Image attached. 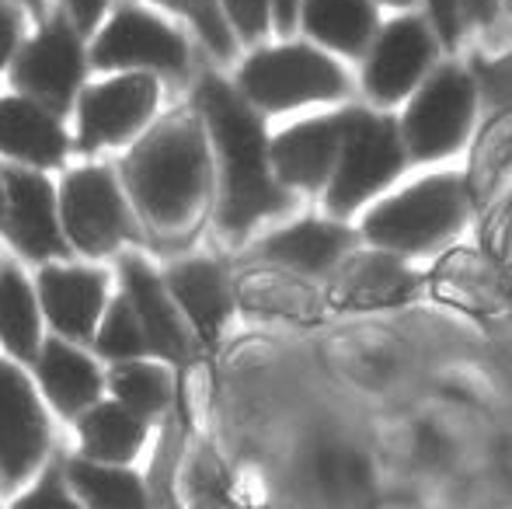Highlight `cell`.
Listing matches in <instances>:
<instances>
[{
    "mask_svg": "<svg viewBox=\"0 0 512 509\" xmlns=\"http://www.w3.org/2000/svg\"><path fill=\"white\" fill-rule=\"evenodd\" d=\"M199 109H203L209 133H213L223 157L220 224L230 234H241L255 220L279 213L286 206L283 189L269 175L272 147H265L262 123L244 105V98L230 91V84L206 77L199 88Z\"/></svg>",
    "mask_w": 512,
    "mask_h": 509,
    "instance_id": "6da1fadb",
    "label": "cell"
},
{
    "mask_svg": "<svg viewBox=\"0 0 512 509\" xmlns=\"http://www.w3.org/2000/svg\"><path fill=\"white\" fill-rule=\"evenodd\" d=\"M122 171L143 217L161 231H178L196 217L209 185L203 129L189 116L161 126L126 157Z\"/></svg>",
    "mask_w": 512,
    "mask_h": 509,
    "instance_id": "7a4b0ae2",
    "label": "cell"
},
{
    "mask_svg": "<svg viewBox=\"0 0 512 509\" xmlns=\"http://www.w3.org/2000/svg\"><path fill=\"white\" fill-rule=\"evenodd\" d=\"M464 213L467 185L457 175H432L370 210L363 231L387 252H422L450 238L464 224Z\"/></svg>",
    "mask_w": 512,
    "mask_h": 509,
    "instance_id": "3957f363",
    "label": "cell"
},
{
    "mask_svg": "<svg viewBox=\"0 0 512 509\" xmlns=\"http://www.w3.org/2000/svg\"><path fill=\"white\" fill-rule=\"evenodd\" d=\"M241 88L255 105L286 112L349 95V77L331 56L310 46H276L255 53L241 70Z\"/></svg>",
    "mask_w": 512,
    "mask_h": 509,
    "instance_id": "277c9868",
    "label": "cell"
},
{
    "mask_svg": "<svg viewBox=\"0 0 512 509\" xmlns=\"http://www.w3.org/2000/svg\"><path fill=\"white\" fill-rule=\"evenodd\" d=\"M405 136L387 116L370 112H349L342 154H338L335 175H331L328 206L335 213H352L359 203L377 196L405 164Z\"/></svg>",
    "mask_w": 512,
    "mask_h": 509,
    "instance_id": "5b68a950",
    "label": "cell"
},
{
    "mask_svg": "<svg viewBox=\"0 0 512 509\" xmlns=\"http://www.w3.org/2000/svg\"><path fill=\"white\" fill-rule=\"evenodd\" d=\"M474 102H478V84L467 70L446 67L432 74L405 112L401 136H405L408 154L418 161H439L453 154L471 129Z\"/></svg>",
    "mask_w": 512,
    "mask_h": 509,
    "instance_id": "8992f818",
    "label": "cell"
},
{
    "mask_svg": "<svg viewBox=\"0 0 512 509\" xmlns=\"http://www.w3.org/2000/svg\"><path fill=\"white\" fill-rule=\"evenodd\" d=\"M63 224L84 252H108L126 234V206L105 168H81L63 182Z\"/></svg>",
    "mask_w": 512,
    "mask_h": 509,
    "instance_id": "52a82bcc",
    "label": "cell"
},
{
    "mask_svg": "<svg viewBox=\"0 0 512 509\" xmlns=\"http://www.w3.org/2000/svg\"><path fill=\"white\" fill-rule=\"evenodd\" d=\"M185 49L182 35L171 32L164 21L150 18L147 11H122L108 21V28L102 32V39L95 42V67L115 70V67H157L164 74H182L185 70Z\"/></svg>",
    "mask_w": 512,
    "mask_h": 509,
    "instance_id": "ba28073f",
    "label": "cell"
},
{
    "mask_svg": "<svg viewBox=\"0 0 512 509\" xmlns=\"http://www.w3.org/2000/svg\"><path fill=\"white\" fill-rule=\"evenodd\" d=\"M432 35L418 18H398L373 39L366 88L377 102H401L418 88L432 63Z\"/></svg>",
    "mask_w": 512,
    "mask_h": 509,
    "instance_id": "9c48e42d",
    "label": "cell"
},
{
    "mask_svg": "<svg viewBox=\"0 0 512 509\" xmlns=\"http://www.w3.org/2000/svg\"><path fill=\"white\" fill-rule=\"evenodd\" d=\"M157 105V84L150 74H129L95 84L81 98V150L126 140L150 119Z\"/></svg>",
    "mask_w": 512,
    "mask_h": 509,
    "instance_id": "30bf717a",
    "label": "cell"
},
{
    "mask_svg": "<svg viewBox=\"0 0 512 509\" xmlns=\"http://www.w3.org/2000/svg\"><path fill=\"white\" fill-rule=\"evenodd\" d=\"M14 81L53 112L67 109L70 95L81 81V42H77L74 28L63 18L49 21L46 32L25 46L18 67H14Z\"/></svg>",
    "mask_w": 512,
    "mask_h": 509,
    "instance_id": "8fae6325",
    "label": "cell"
},
{
    "mask_svg": "<svg viewBox=\"0 0 512 509\" xmlns=\"http://www.w3.org/2000/svg\"><path fill=\"white\" fill-rule=\"evenodd\" d=\"M46 450V422L32 387L0 360V475L21 482Z\"/></svg>",
    "mask_w": 512,
    "mask_h": 509,
    "instance_id": "7c38bea8",
    "label": "cell"
},
{
    "mask_svg": "<svg viewBox=\"0 0 512 509\" xmlns=\"http://www.w3.org/2000/svg\"><path fill=\"white\" fill-rule=\"evenodd\" d=\"M345 126H349V112L345 116H321L290 126L272 143V168H276V175L286 185L317 189L324 178L335 175Z\"/></svg>",
    "mask_w": 512,
    "mask_h": 509,
    "instance_id": "4fadbf2b",
    "label": "cell"
},
{
    "mask_svg": "<svg viewBox=\"0 0 512 509\" xmlns=\"http://www.w3.org/2000/svg\"><path fill=\"white\" fill-rule=\"evenodd\" d=\"M7 220L4 231L14 245L32 258L60 255L63 241L53 217V189L46 178L28 171H7Z\"/></svg>",
    "mask_w": 512,
    "mask_h": 509,
    "instance_id": "5bb4252c",
    "label": "cell"
},
{
    "mask_svg": "<svg viewBox=\"0 0 512 509\" xmlns=\"http://www.w3.org/2000/svg\"><path fill=\"white\" fill-rule=\"evenodd\" d=\"M42 304L46 314L63 335L70 339H88L95 332V321L102 314L105 279L102 272L91 269H42L39 276Z\"/></svg>",
    "mask_w": 512,
    "mask_h": 509,
    "instance_id": "9a60e30c",
    "label": "cell"
},
{
    "mask_svg": "<svg viewBox=\"0 0 512 509\" xmlns=\"http://www.w3.org/2000/svg\"><path fill=\"white\" fill-rule=\"evenodd\" d=\"M0 150L32 164H56L67 150L63 129L25 98H0Z\"/></svg>",
    "mask_w": 512,
    "mask_h": 509,
    "instance_id": "2e32d148",
    "label": "cell"
},
{
    "mask_svg": "<svg viewBox=\"0 0 512 509\" xmlns=\"http://www.w3.org/2000/svg\"><path fill=\"white\" fill-rule=\"evenodd\" d=\"M122 279H126V297L133 300L140 325L147 332V342L154 353H161L164 360H185V328L178 321V314L171 311L168 297H164L157 276L143 262H122Z\"/></svg>",
    "mask_w": 512,
    "mask_h": 509,
    "instance_id": "e0dca14e",
    "label": "cell"
},
{
    "mask_svg": "<svg viewBox=\"0 0 512 509\" xmlns=\"http://www.w3.org/2000/svg\"><path fill=\"white\" fill-rule=\"evenodd\" d=\"M304 25L317 42L359 56L377 39L373 0H304Z\"/></svg>",
    "mask_w": 512,
    "mask_h": 509,
    "instance_id": "ac0fdd59",
    "label": "cell"
},
{
    "mask_svg": "<svg viewBox=\"0 0 512 509\" xmlns=\"http://www.w3.org/2000/svg\"><path fill=\"white\" fill-rule=\"evenodd\" d=\"M168 286L178 297V304L185 307V314L192 318V325L203 332V339H216L230 307L223 272L213 262H185L171 269Z\"/></svg>",
    "mask_w": 512,
    "mask_h": 509,
    "instance_id": "d6986e66",
    "label": "cell"
},
{
    "mask_svg": "<svg viewBox=\"0 0 512 509\" xmlns=\"http://www.w3.org/2000/svg\"><path fill=\"white\" fill-rule=\"evenodd\" d=\"M349 248V234L338 224H324V220H304L293 224L286 231H279L276 238L265 241V255L276 258L283 265L304 272H324L342 258Z\"/></svg>",
    "mask_w": 512,
    "mask_h": 509,
    "instance_id": "ffe728a7",
    "label": "cell"
},
{
    "mask_svg": "<svg viewBox=\"0 0 512 509\" xmlns=\"http://www.w3.org/2000/svg\"><path fill=\"white\" fill-rule=\"evenodd\" d=\"M39 377L63 415H77L84 405H91L98 398V387H102L95 363L77 353V349L63 346V342H49L46 346V353L39 360Z\"/></svg>",
    "mask_w": 512,
    "mask_h": 509,
    "instance_id": "44dd1931",
    "label": "cell"
},
{
    "mask_svg": "<svg viewBox=\"0 0 512 509\" xmlns=\"http://www.w3.org/2000/svg\"><path fill=\"white\" fill-rule=\"evenodd\" d=\"M0 339L21 360H32L39 346V314L32 290L14 265H0Z\"/></svg>",
    "mask_w": 512,
    "mask_h": 509,
    "instance_id": "7402d4cb",
    "label": "cell"
},
{
    "mask_svg": "<svg viewBox=\"0 0 512 509\" xmlns=\"http://www.w3.org/2000/svg\"><path fill=\"white\" fill-rule=\"evenodd\" d=\"M81 440L95 461H129L143 443V426L129 405H102L81 422Z\"/></svg>",
    "mask_w": 512,
    "mask_h": 509,
    "instance_id": "603a6c76",
    "label": "cell"
},
{
    "mask_svg": "<svg viewBox=\"0 0 512 509\" xmlns=\"http://www.w3.org/2000/svg\"><path fill=\"white\" fill-rule=\"evenodd\" d=\"M70 482L91 506H143L140 478L91 461L70 464Z\"/></svg>",
    "mask_w": 512,
    "mask_h": 509,
    "instance_id": "cb8c5ba5",
    "label": "cell"
},
{
    "mask_svg": "<svg viewBox=\"0 0 512 509\" xmlns=\"http://www.w3.org/2000/svg\"><path fill=\"white\" fill-rule=\"evenodd\" d=\"M112 391L122 405H129L136 415H154L168 405L171 384L164 370L143 367V363H126L112 374Z\"/></svg>",
    "mask_w": 512,
    "mask_h": 509,
    "instance_id": "d4e9b609",
    "label": "cell"
},
{
    "mask_svg": "<svg viewBox=\"0 0 512 509\" xmlns=\"http://www.w3.org/2000/svg\"><path fill=\"white\" fill-rule=\"evenodd\" d=\"M133 300H115L112 304V314L105 318V328L98 335V349L105 356H115V360H133V356L143 353V335L140 332V314H133L136 307H129Z\"/></svg>",
    "mask_w": 512,
    "mask_h": 509,
    "instance_id": "484cf974",
    "label": "cell"
},
{
    "mask_svg": "<svg viewBox=\"0 0 512 509\" xmlns=\"http://www.w3.org/2000/svg\"><path fill=\"white\" fill-rule=\"evenodd\" d=\"M495 4H499V0H429L432 21H436L439 35H443L450 46L457 39H464L471 28L485 25L495 14Z\"/></svg>",
    "mask_w": 512,
    "mask_h": 509,
    "instance_id": "4316f807",
    "label": "cell"
},
{
    "mask_svg": "<svg viewBox=\"0 0 512 509\" xmlns=\"http://www.w3.org/2000/svg\"><path fill=\"white\" fill-rule=\"evenodd\" d=\"M161 4H168V7H175V11L189 14L216 56H230V53H234V42H230V32H227V21H223L216 0H161Z\"/></svg>",
    "mask_w": 512,
    "mask_h": 509,
    "instance_id": "83f0119b",
    "label": "cell"
},
{
    "mask_svg": "<svg viewBox=\"0 0 512 509\" xmlns=\"http://www.w3.org/2000/svg\"><path fill=\"white\" fill-rule=\"evenodd\" d=\"M481 91H485L488 105L512 112V53L481 67Z\"/></svg>",
    "mask_w": 512,
    "mask_h": 509,
    "instance_id": "f1b7e54d",
    "label": "cell"
},
{
    "mask_svg": "<svg viewBox=\"0 0 512 509\" xmlns=\"http://www.w3.org/2000/svg\"><path fill=\"white\" fill-rule=\"evenodd\" d=\"M227 18L234 21V28L244 39H255L269 28V7L272 0H223Z\"/></svg>",
    "mask_w": 512,
    "mask_h": 509,
    "instance_id": "f546056e",
    "label": "cell"
},
{
    "mask_svg": "<svg viewBox=\"0 0 512 509\" xmlns=\"http://www.w3.org/2000/svg\"><path fill=\"white\" fill-rule=\"evenodd\" d=\"M67 4H70V14H74L77 28L88 32V28H95V21L102 18L108 0H67Z\"/></svg>",
    "mask_w": 512,
    "mask_h": 509,
    "instance_id": "4dcf8cb0",
    "label": "cell"
},
{
    "mask_svg": "<svg viewBox=\"0 0 512 509\" xmlns=\"http://www.w3.org/2000/svg\"><path fill=\"white\" fill-rule=\"evenodd\" d=\"M14 39H18V14L7 4H0V67H4V60L11 56Z\"/></svg>",
    "mask_w": 512,
    "mask_h": 509,
    "instance_id": "1f68e13d",
    "label": "cell"
},
{
    "mask_svg": "<svg viewBox=\"0 0 512 509\" xmlns=\"http://www.w3.org/2000/svg\"><path fill=\"white\" fill-rule=\"evenodd\" d=\"M25 503H28V506H35V503H70V496H67L63 489H56V478L49 475V478H46V485H42L39 492L25 496Z\"/></svg>",
    "mask_w": 512,
    "mask_h": 509,
    "instance_id": "d6a6232c",
    "label": "cell"
},
{
    "mask_svg": "<svg viewBox=\"0 0 512 509\" xmlns=\"http://www.w3.org/2000/svg\"><path fill=\"white\" fill-rule=\"evenodd\" d=\"M272 7H276V25L283 28V32H290L293 21H297L300 0H272Z\"/></svg>",
    "mask_w": 512,
    "mask_h": 509,
    "instance_id": "836d02e7",
    "label": "cell"
},
{
    "mask_svg": "<svg viewBox=\"0 0 512 509\" xmlns=\"http://www.w3.org/2000/svg\"><path fill=\"white\" fill-rule=\"evenodd\" d=\"M384 4H398V7H408L411 0H384Z\"/></svg>",
    "mask_w": 512,
    "mask_h": 509,
    "instance_id": "e575fe53",
    "label": "cell"
},
{
    "mask_svg": "<svg viewBox=\"0 0 512 509\" xmlns=\"http://www.w3.org/2000/svg\"><path fill=\"white\" fill-rule=\"evenodd\" d=\"M0 217H4V192H0Z\"/></svg>",
    "mask_w": 512,
    "mask_h": 509,
    "instance_id": "d590c367",
    "label": "cell"
},
{
    "mask_svg": "<svg viewBox=\"0 0 512 509\" xmlns=\"http://www.w3.org/2000/svg\"><path fill=\"white\" fill-rule=\"evenodd\" d=\"M28 4H39V0H28Z\"/></svg>",
    "mask_w": 512,
    "mask_h": 509,
    "instance_id": "8d00e7d4",
    "label": "cell"
},
{
    "mask_svg": "<svg viewBox=\"0 0 512 509\" xmlns=\"http://www.w3.org/2000/svg\"><path fill=\"white\" fill-rule=\"evenodd\" d=\"M509 7H512V0H509Z\"/></svg>",
    "mask_w": 512,
    "mask_h": 509,
    "instance_id": "74e56055",
    "label": "cell"
}]
</instances>
